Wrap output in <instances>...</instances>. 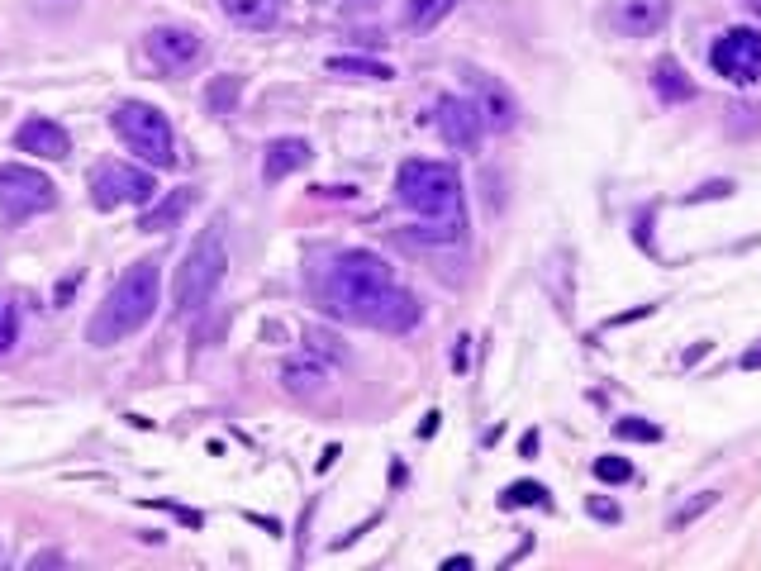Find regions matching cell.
Masks as SVG:
<instances>
[{
	"label": "cell",
	"mask_w": 761,
	"mask_h": 571,
	"mask_svg": "<svg viewBox=\"0 0 761 571\" xmlns=\"http://www.w3.org/2000/svg\"><path fill=\"white\" fill-rule=\"evenodd\" d=\"M319 300H324L329 315L381 329V334H410L424 315L419 300L395 281L391 262H381L376 253H362V248L333 257Z\"/></svg>",
	"instance_id": "cell-1"
},
{
	"label": "cell",
	"mask_w": 761,
	"mask_h": 571,
	"mask_svg": "<svg viewBox=\"0 0 761 571\" xmlns=\"http://www.w3.org/2000/svg\"><path fill=\"white\" fill-rule=\"evenodd\" d=\"M157 291H162L157 262H134V267L110 286V296L100 300L96 315H91V324H86V343L110 348V343H119V338L138 334L157 310Z\"/></svg>",
	"instance_id": "cell-2"
},
{
	"label": "cell",
	"mask_w": 761,
	"mask_h": 571,
	"mask_svg": "<svg viewBox=\"0 0 761 571\" xmlns=\"http://www.w3.org/2000/svg\"><path fill=\"white\" fill-rule=\"evenodd\" d=\"M395 196L410 205L419 219L429 224H448V229H467V200H462V172L452 162H429L410 158L395 177Z\"/></svg>",
	"instance_id": "cell-3"
},
{
	"label": "cell",
	"mask_w": 761,
	"mask_h": 571,
	"mask_svg": "<svg viewBox=\"0 0 761 571\" xmlns=\"http://www.w3.org/2000/svg\"><path fill=\"white\" fill-rule=\"evenodd\" d=\"M229 272V248H224V229H205L196 238V248L181 257V267H176V281H172V305L181 315H196L205 310L210 300H215L219 281Z\"/></svg>",
	"instance_id": "cell-4"
},
{
	"label": "cell",
	"mask_w": 761,
	"mask_h": 571,
	"mask_svg": "<svg viewBox=\"0 0 761 571\" xmlns=\"http://www.w3.org/2000/svg\"><path fill=\"white\" fill-rule=\"evenodd\" d=\"M119 143L134 153L138 162H148V167H176V134H172V119L162 115L157 105H143V100H124L115 115Z\"/></svg>",
	"instance_id": "cell-5"
},
{
	"label": "cell",
	"mask_w": 761,
	"mask_h": 571,
	"mask_svg": "<svg viewBox=\"0 0 761 571\" xmlns=\"http://www.w3.org/2000/svg\"><path fill=\"white\" fill-rule=\"evenodd\" d=\"M58 205V186L34 172V167H20V162H5L0 167V210L10 219H29V215H43Z\"/></svg>",
	"instance_id": "cell-6"
},
{
	"label": "cell",
	"mask_w": 761,
	"mask_h": 571,
	"mask_svg": "<svg viewBox=\"0 0 761 571\" xmlns=\"http://www.w3.org/2000/svg\"><path fill=\"white\" fill-rule=\"evenodd\" d=\"M143 58L153 62L162 77H181V72H191L205 58V39L196 29H186V24H157V29L143 34Z\"/></svg>",
	"instance_id": "cell-7"
},
{
	"label": "cell",
	"mask_w": 761,
	"mask_h": 571,
	"mask_svg": "<svg viewBox=\"0 0 761 571\" xmlns=\"http://www.w3.org/2000/svg\"><path fill=\"white\" fill-rule=\"evenodd\" d=\"M157 191L153 172H138L129 162H96V172H91V200H96V210H115V205H148Z\"/></svg>",
	"instance_id": "cell-8"
},
{
	"label": "cell",
	"mask_w": 761,
	"mask_h": 571,
	"mask_svg": "<svg viewBox=\"0 0 761 571\" xmlns=\"http://www.w3.org/2000/svg\"><path fill=\"white\" fill-rule=\"evenodd\" d=\"M709 62H714V72L728 81H757L761 77V29H728L714 39L709 48Z\"/></svg>",
	"instance_id": "cell-9"
},
{
	"label": "cell",
	"mask_w": 761,
	"mask_h": 571,
	"mask_svg": "<svg viewBox=\"0 0 761 571\" xmlns=\"http://www.w3.org/2000/svg\"><path fill=\"white\" fill-rule=\"evenodd\" d=\"M433 119H438V134H443V143L448 148H457V153H481V138H486V115H481V105L467 96H443L438 100V110H433Z\"/></svg>",
	"instance_id": "cell-10"
},
{
	"label": "cell",
	"mask_w": 761,
	"mask_h": 571,
	"mask_svg": "<svg viewBox=\"0 0 761 571\" xmlns=\"http://www.w3.org/2000/svg\"><path fill=\"white\" fill-rule=\"evenodd\" d=\"M609 29L624 39H652L671 20V0H609Z\"/></svg>",
	"instance_id": "cell-11"
},
{
	"label": "cell",
	"mask_w": 761,
	"mask_h": 571,
	"mask_svg": "<svg viewBox=\"0 0 761 571\" xmlns=\"http://www.w3.org/2000/svg\"><path fill=\"white\" fill-rule=\"evenodd\" d=\"M15 148L20 153H34V158H48V162H62L67 153H72V138H67V129H62L58 119H24L20 129H15Z\"/></svg>",
	"instance_id": "cell-12"
},
{
	"label": "cell",
	"mask_w": 761,
	"mask_h": 571,
	"mask_svg": "<svg viewBox=\"0 0 761 571\" xmlns=\"http://www.w3.org/2000/svg\"><path fill=\"white\" fill-rule=\"evenodd\" d=\"M281 386L300 400H314V395L329 391V372H324V357H286L281 362Z\"/></svg>",
	"instance_id": "cell-13"
},
{
	"label": "cell",
	"mask_w": 761,
	"mask_h": 571,
	"mask_svg": "<svg viewBox=\"0 0 761 571\" xmlns=\"http://www.w3.org/2000/svg\"><path fill=\"white\" fill-rule=\"evenodd\" d=\"M310 158H314V148L305 138H276L272 148H267V158H262V177L281 181V177H291V172H305Z\"/></svg>",
	"instance_id": "cell-14"
},
{
	"label": "cell",
	"mask_w": 761,
	"mask_h": 571,
	"mask_svg": "<svg viewBox=\"0 0 761 571\" xmlns=\"http://www.w3.org/2000/svg\"><path fill=\"white\" fill-rule=\"evenodd\" d=\"M196 186H176L172 196H162V205L157 210H148V215L138 219V229L143 234H167V229H176L181 219L191 215V205H196Z\"/></svg>",
	"instance_id": "cell-15"
},
{
	"label": "cell",
	"mask_w": 761,
	"mask_h": 571,
	"mask_svg": "<svg viewBox=\"0 0 761 571\" xmlns=\"http://www.w3.org/2000/svg\"><path fill=\"white\" fill-rule=\"evenodd\" d=\"M652 91L666 105H685V100H695V81H690V72L676 58H657L652 62Z\"/></svg>",
	"instance_id": "cell-16"
},
{
	"label": "cell",
	"mask_w": 761,
	"mask_h": 571,
	"mask_svg": "<svg viewBox=\"0 0 761 571\" xmlns=\"http://www.w3.org/2000/svg\"><path fill=\"white\" fill-rule=\"evenodd\" d=\"M219 5L238 29H253V34L276 29V0H219Z\"/></svg>",
	"instance_id": "cell-17"
},
{
	"label": "cell",
	"mask_w": 761,
	"mask_h": 571,
	"mask_svg": "<svg viewBox=\"0 0 761 571\" xmlns=\"http://www.w3.org/2000/svg\"><path fill=\"white\" fill-rule=\"evenodd\" d=\"M457 5H462V0H410V5H405V29H410V34H429V29H438V24L448 20Z\"/></svg>",
	"instance_id": "cell-18"
},
{
	"label": "cell",
	"mask_w": 761,
	"mask_h": 571,
	"mask_svg": "<svg viewBox=\"0 0 761 571\" xmlns=\"http://www.w3.org/2000/svg\"><path fill=\"white\" fill-rule=\"evenodd\" d=\"M329 72L338 77H371V81H391V62H376V58H362V53H338L329 58Z\"/></svg>",
	"instance_id": "cell-19"
},
{
	"label": "cell",
	"mask_w": 761,
	"mask_h": 571,
	"mask_svg": "<svg viewBox=\"0 0 761 571\" xmlns=\"http://www.w3.org/2000/svg\"><path fill=\"white\" fill-rule=\"evenodd\" d=\"M481 115H486V124H495V129H505V124H514V100H509L505 86H495V81H481Z\"/></svg>",
	"instance_id": "cell-20"
},
{
	"label": "cell",
	"mask_w": 761,
	"mask_h": 571,
	"mask_svg": "<svg viewBox=\"0 0 761 571\" xmlns=\"http://www.w3.org/2000/svg\"><path fill=\"white\" fill-rule=\"evenodd\" d=\"M238 96H243V81H238V77H215L210 86H205V105H210L215 115H229V110H238Z\"/></svg>",
	"instance_id": "cell-21"
},
{
	"label": "cell",
	"mask_w": 761,
	"mask_h": 571,
	"mask_svg": "<svg viewBox=\"0 0 761 571\" xmlns=\"http://www.w3.org/2000/svg\"><path fill=\"white\" fill-rule=\"evenodd\" d=\"M614 438H628V443H662V424L638 419V414H624V419L614 424Z\"/></svg>",
	"instance_id": "cell-22"
},
{
	"label": "cell",
	"mask_w": 761,
	"mask_h": 571,
	"mask_svg": "<svg viewBox=\"0 0 761 571\" xmlns=\"http://www.w3.org/2000/svg\"><path fill=\"white\" fill-rule=\"evenodd\" d=\"M590 472H595L600 486H628V481H633V462H628V457H595Z\"/></svg>",
	"instance_id": "cell-23"
},
{
	"label": "cell",
	"mask_w": 761,
	"mask_h": 571,
	"mask_svg": "<svg viewBox=\"0 0 761 571\" xmlns=\"http://www.w3.org/2000/svg\"><path fill=\"white\" fill-rule=\"evenodd\" d=\"M719 505V495L714 491H700V495H690L685 505H676V514H671V529H685V524H695L704 510H714Z\"/></svg>",
	"instance_id": "cell-24"
},
{
	"label": "cell",
	"mask_w": 761,
	"mask_h": 571,
	"mask_svg": "<svg viewBox=\"0 0 761 571\" xmlns=\"http://www.w3.org/2000/svg\"><path fill=\"white\" fill-rule=\"evenodd\" d=\"M500 505H505V510H514V505H547V491L538 481H519V486H509V491L500 495Z\"/></svg>",
	"instance_id": "cell-25"
},
{
	"label": "cell",
	"mask_w": 761,
	"mask_h": 571,
	"mask_svg": "<svg viewBox=\"0 0 761 571\" xmlns=\"http://www.w3.org/2000/svg\"><path fill=\"white\" fill-rule=\"evenodd\" d=\"M86 0H29V10L39 15V20H67V15H77Z\"/></svg>",
	"instance_id": "cell-26"
},
{
	"label": "cell",
	"mask_w": 761,
	"mask_h": 571,
	"mask_svg": "<svg viewBox=\"0 0 761 571\" xmlns=\"http://www.w3.org/2000/svg\"><path fill=\"white\" fill-rule=\"evenodd\" d=\"M586 510L595 514L600 524H619V519H624V510H619L614 500H605V495H590V500H586Z\"/></svg>",
	"instance_id": "cell-27"
},
{
	"label": "cell",
	"mask_w": 761,
	"mask_h": 571,
	"mask_svg": "<svg viewBox=\"0 0 761 571\" xmlns=\"http://www.w3.org/2000/svg\"><path fill=\"white\" fill-rule=\"evenodd\" d=\"M15 334H20V324H15V310H10V305H0V353H10Z\"/></svg>",
	"instance_id": "cell-28"
},
{
	"label": "cell",
	"mask_w": 761,
	"mask_h": 571,
	"mask_svg": "<svg viewBox=\"0 0 761 571\" xmlns=\"http://www.w3.org/2000/svg\"><path fill=\"white\" fill-rule=\"evenodd\" d=\"M728 191H733V181H709V186H700V191H690V205H695V200H714V196H728Z\"/></svg>",
	"instance_id": "cell-29"
},
{
	"label": "cell",
	"mask_w": 761,
	"mask_h": 571,
	"mask_svg": "<svg viewBox=\"0 0 761 571\" xmlns=\"http://www.w3.org/2000/svg\"><path fill=\"white\" fill-rule=\"evenodd\" d=\"M29 567H34V571H43V567H67V557H62L58 548H48V552H39V557H34Z\"/></svg>",
	"instance_id": "cell-30"
},
{
	"label": "cell",
	"mask_w": 761,
	"mask_h": 571,
	"mask_svg": "<svg viewBox=\"0 0 761 571\" xmlns=\"http://www.w3.org/2000/svg\"><path fill=\"white\" fill-rule=\"evenodd\" d=\"M467 353H471V343H467V338H457V348H452V372H467V367H471Z\"/></svg>",
	"instance_id": "cell-31"
},
{
	"label": "cell",
	"mask_w": 761,
	"mask_h": 571,
	"mask_svg": "<svg viewBox=\"0 0 761 571\" xmlns=\"http://www.w3.org/2000/svg\"><path fill=\"white\" fill-rule=\"evenodd\" d=\"M72 296H77V276H67V281L58 286V305H67Z\"/></svg>",
	"instance_id": "cell-32"
},
{
	"label": "cell",
	"mask_w": 761,
	"mask_h": 571,
	"mask_svg": "<svg viewBox=\"0 0 761 571\" xmlns=\"http://www.w3.org/2000/svg\"><path fill=\"white\" fill-rule=\"evenodd\" d=\"M742 367H747V372H757V367H761V343H757V348H747V353H742Z\"/></svg>",
	"instance_id": "cell-33"
},
{
	"label": "cell",
	"mask_w": 761,
	"mask_h": 571,
	"mask_svg": "<svg viewBox=\"0 0 761 571\" xmlns=\"http://www.w3.org/2000/svg\"><path fill=\"white\" fill-rule=\"evenodd\" d=\"M462 567H471V557H448L443 562V571H462Z\"/></svg>",
	"instance_id": "cell-34"
},
{
	"label": "cell",
	"mask_w": 761,
	"mask_h": 571,
	"mask_svg": "<svg viewBox=\"0 0 761 571\" xmlns=\"http://www.w3.org/2000/svg\"><path fill=\"white\" fill-rule=\"evenodd\" d=\"M352 10H376V5H381V0H348Z\"/></svg>",
	"instance_id": "cell-35"
},
{
	"label": "cell",
	"mask_w": 761,
	"mask_h": 571,
	"mask_svg": "<svg viewBox=\"0 0 761 571\" xmlns=\"http://www.w3.org/2000/svg\"><path fill=\"white\" fill-rule=\"evenodd\" d=\"M742 5H747V10H752V15L761 20V0H742Z\"/></svg>",
	"instance_id": "cell-36"
},
{
	"label": "cell",
	"mask_w": 761,
	"mask_h": 571,
	"mask_svg": "<svg viewBox=\"0 0 761 571\" xmlns=\"http://www.w3.org/2000/svg\"><path fill=\"white\" fill-rule=\"evenodd\" d=\"M5 562H10V548H5V543H0V567H5Z\"/></svg>",
	"instance_id": "cell-37"
}]
</instances>
